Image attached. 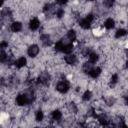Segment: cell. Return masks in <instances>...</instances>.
Segmentation results:
<instances>
[{
    "instance_id": "obj_1",
    "label": "cell",
    "mask_w": 128,
    "mask_h": 128,
    "mask_svg": "<svg viewBox=\"0 0 128 128\" xmlns=\"http://www.w3.org/2000/svg\"><path fill=\"white\" fill-rule=\"evenodd\" d=\"M16 102H17L18 105L22 106V105H26L27 103H29V102H31V101H30V98H29L27 95L20 94V95L17 96V98H16Z\"/></svg>"
},
{
    "instance_id": "obj_24",
    "label": "cell",
    "mask_w": 128,
    "mask_h": 128,
    "mask_svg": "<svg viewBox=\"0 0 128 128\" xmlns=\"http://www.w3.org/2000/svg\"><path fill=\"white\" fill-rule=\"evenodd\" d=\"M117 80H118V75H117V74L112 75V77H111V82L114 84V83H116V82H117Z\"/></svg>"
},
{
    "instance_id": "obj_5",
    "label": "cell",
    "mask_w": 128,
    "mask_h": 128,
    "mask_svg": "<svg viewBox=\"0 0 128 128\" xmlns=\"http://www.w3.org/2000/svg\"><path fill=\"white\" fill-rule=\"evenodd\" d=\"M39 24H40V23H39V20H38L37 18H33V19L30 21L29 27H30L31 30H36V29H38Z\"/></svg>"
},
{
    "instance_id": "obj_9",
    "label": "cell",
    "mask_w": 128,
    "mask_h": 128,
    "mask_svg": "<svg viewBox=\"0 0 128 128\" xmlns=\"http://www.w3.org/2000/svg\"><path fill=\"white\" fill-rule=\"evenodd\" d=\"M26 58H24V57H20L16 62H15V65H16V67L17 68H21V67H23V66H25L26 65Z\"/></svg>"
},
{
    "instance_id": "obj_17",
    "label": "cell",
    "mask_w": 128,
    "mask_h": 128,
    "mask_svg": "<svg viewBox=\"0 0 128 128\" xmlns=\"http://www.w3.org/2000/svg\"><path fill=\"white\" fill-rule=\"evenodd\" d=\"M89 60H90V62L95 63L98 60V55L96 53H90L89 54Z\"/></svg>"
},
{
    "instance_id": "obj_23",
    "label": "cell",
    "mask_w": 128,
    "mask_h": 128,
    "mask_svg": "<svg viewBox=\"0 0 128 128\" xmlns=\"http://www.w3.org/2000/svg\"><path fill=\"white\" fill-rule=\"evenodd\" d=\"M6 58H7V55H6V53L2 50V51H1V55H0V61H1V62H4Z\"/></svg>"
},
{
    "instance_id": "obj_19",
    "label": "cell",
    "mask_w": 128,
    "mask_h": 128,
    "mask_svg": "<svg viewBox=\"0 0 128 128\" xmlns=\"http://www.w3.org/2000/svg\"><path fill=\"white\" fill-rule=\"evenodd\" d=\"M63 47H64V43H63L62 41L57 42L56 45H55V48H56L57 51H62V50H63Z\"/></svg>"
},
{
    "instance_id": "obj_25",
    "label": "cell",
    "mask_w": 128,
    "mask_h": 128,
    "mask_svg": "<svg viewBox=\"0 0 128 128\" xmlns=\"http://www.w3.org/2000/svg\"><path fill=\"white\" fill-rule=\"evenodd\" d=\"M56 14H57V16L60 18V17H62L63 16V14H64V11H63V9H58L57 10V12H56Z\"/></svg>"
},
{
    "instance_id": "obj_18",
    "label": "cell",
    "mask_w": 128,
    "mask_h": 128,
    "mask_svg": "<svg viewBox=\"0 0 128 128\" xmlns=\"http://www.w3.org/2000/svg\"><path fill=\"white\" fill-rule=\"evenodd\" d=\"M124 35H126V31H125L124 29H119V30H117V32H116V34H115L116 38L122 37V36H124Z\"/></svg>"
},
{
    "instance_id": "obj_3",
    "label": "cell",
    "mask_w": 128,
    "mask_h": 128,
    "mask_svg": "<svg viewBox=\"0 0 128 128\" xmlns=\"http://www.w3.org/2000/svg\"><path fill=\"white\" fill-rule=\"evenodd\" d=\"M28 55L31 56V57H35L38 53H39V48L37 45H31L29 48H28Z\"/></svg>"
},
{
    "instance_id": "obj_12",
    "label": "cell",
    "mask_w": 128,
    "mask_h": 128,
    "mask_svg": "<svg viewBox=\"0 0 128 128\" xmlns=\"http://www.w3.org/2000/svg\"><path fill=\"white\" fill-rule=\"evenodd\" d=\"M40 39H41V41H42V43H43L44 45H48V44L50 43V37H49V35H47V34L41 35Z\"/></svg>"
},
{
    "instance_id": "obj_30",
    "label": "cell",
    "mask_w": 128,
    "mask_h": 128,
    "mask_svg": "<svg viewBox=\"0 0 128 128\" xmlns=\"http://www.w3.org/2000/svg\"><path fill=\"white\" fill-rule=\"evenodd\" d=\"M127 101H128V99H127Z\"/></svg>"
},
{
    "instance_id": "obj_8",
    "label": "cell",
    "mask_w": 128,
    "mask_h": 128,
    "mask_svg": "<svg viewBox=\"0 0 128 128\" xmlns=\"http://www.w3.org/2000/svg\"><path fill=\"white\" fill-rule=\"evenodd\" d=\"M76 56L75 55H71V54H69L68 56H66L65 57V61L68 63V64H70V65H73V64H75L76 63Z\"/></svg>"
},
{
    "instance_id": "obj_11",
    "label": "cell",
    "mask_w": 128,
    "mask_h": 128,
    "mask_svg": "<svg viewBox=\"0 0 128 128\" xmlns=\"http://www.w3.org/2000/svg\"><path fill=\"white\" fill-rule=\"evenodd\" d=\"M105 27L107 28V29H112L113 27H114V20L113 19H111V18H108L106 21H105Z\"/></svg>"
},
{
    "instance_id": "obj_7",
    "label": "cell",
    "mask_w": 128,
    "mask_h": 128,
    "mask_svg": "<svg viewBox=\"0 0 128 128\" xmlns=\"http://www.w3.org/2000/svg\"><path fill=\"white\" fill-rule=\"evenodd\" d=\"M91 22H92V21H90L88 18L82 19V20L80 21V26H81L82 28H84V29H88V28L90 27V24H91Z\"/></svg>"
},
{
    "instance_id": "obj_26",
    "label": "cell",
    "mask_w": 128,
    "mask_h": 128,
    "mask_svg": "<svg viewBox=\"0 0 128 128\" xmlns=\"http://www.w3.org/2000/svg\"><path fill=\"white\" fill-rule=\"evenodd\" d=\"M67 1H68V0H56V2H57L58 4H60V5H63V4H65V3H67Z\"/></svg>"
},
{
    "instance_id": "obj_10",
    "label": "cell",
    "mask_w": 128,
    "mask_h": 128,
    "mask_svg": "<svg viewBox=\"0 0 128 128\" xmlns=\"http://www.w3.org/2000/svg\"><path fill=\"white\" fill-rule=\"evenodd\" d=\"M21 28H22V25H21L20 22H14L11 25V30L13 32H18V31L21 30Z\"/></svg>"
},
{
    "instance_id": "obj_16",
    "label": "cell",
    "mask_w": 128,
    "mask_h": 128,
    "mask_svg": "<svg viewBox=\"0 0 128 128\" xmlns=\"http://www.w3.org/2000/svg\"><path fill=\"white\" fill-rule=\"evenodd\" d=\"M98 119H99V121H100V123H101L102 125H108L109 120L107 119V117H106V116L101 115V116H99V117H98Z\"/></svg>"
},
{
    "instance_id": "obj_14",
    "label": "cell",
    "mask_w": 128,
    "mask_h": 128,
    "mask_svg": "<svg viewBox=\"0 0 128 128\" xmlns=\"http://www.w3.org/2000/svg\"><path fill=\"white\" fill-rule=\"evenodd\" d=\"M67 38L72 42V41H74L75 39H76V34H75V32L73 31V30H70L69 32H68V34H67Z\"/></svg>"
},
{
    "instance_id": "obj_15",
    "label": "cell",
    "mask_w": 128,
    "mask_h": 128,
    "mask_svg": "<svg viewBox=\"0 0 128 128\" xmlns=\"http://www.w3.org/2000/svg\"><path fill=\"white\" fill-rule=\"evenodd\" d=\"M91 69H92V62H87V63H85L84 64V66H83V70L86 72V73H89L90 71H91Z\"/></svg>"
},
{
    "instance_id": "obj_22",
    "label": "cell",
    "mask_w": 128,
    "mask_h": 128,
    "mask_svg": "<svg viewBox=\"0 0 128 128\" xmlns=\"http://www.w3.org/2000/svg\"><path fill=\"white\" fill-rule=\"evenodd\" d=\"M83 100H85V101H87V100H89L90 98H91V92L90 91H86L84 94H83Z\"/></svg>"
},
{
    "instance_id": "obj_6",
    "label": "cell",
    "mask_w": 128,
    "mask_h": 128,
    "mask_svg": "<svg viewBox=\"0 0 128 128\" xmlns=\"http://www.w3.org/2000/svg\"><path fill=\"white\" fill-rule=\"evenodd\" d=\"M101 73V69L99 67H96V68H92L91 71L89 72V75L92 77V78H97Z\"/></svg>"
},
{
    "instance_id": "obj_27",
    "label": "cell",
    "mask_w": 128,
    "mask_h": 128,
    "mask_svg": "<svg viewBox=\"0 0 128 128\" xmlns=\"http://www.w3.org/2000/svg\"><path fill=\"white\" fill-rule=\"evenodd\" d=\"M7 46H8V44H7L6 42H4V41H3V42H1V44H0V47H1L2 49H3V48H5V47H7Z\"/></svg>"
},
{
    "instance_id": "obj_4",
    "label": "cell",
    "mask_w": 128,
    "mask_h": 128,
    "mask_svg": "<svg viewBox=\"0 0 128 128\" xmlns=\"http://www.w3.org/2000/svg\"><path fill=\"white\" fill-rule=\"evenodd\" d=\"M49 79H50V76H49V74H47V73H43L42 75H40L39 76V78H38V82H40V83H42V84H48V82H49Z\"/></svg>"
},
{
    "instance_id": "obj_13",
    "label": "cell",
    "mask_w": 128,
    "mask_h": 128,
    "mask_svg": "<svg viewBox=\"0 0 128 128\" xmlns=\"http://www.w3.org/2000/svg\"><path fill=\"white\" fill-rule=\"evenodd\" d=\"M61 117H62V114L59 110H55L52 112V118L54 120H59V119H61Z\"/></svg>"
},
{
    "instance_id": "obj_20",
    "label": "cell",
    "mask_w": 128,
    "mask_h": 128,
    "mask_svg": "<svg viewBox=\"0 0 128 128\" xmlns=\"http://www.w3.org/2000/svg\"><path fill=\"white\" fill-rule=\"evenodd\" d=\"M43 117H44L43 112H41V111H37V112H36V116H35L36 121H41V120L43 119Z\"/></svg>"
},
{
    "instance_id": "obj_21",
    "label": "cell",
    "mask_w": 128,
    "mask_h": 128,
    "mask_svg": "<svg viewBox=\"0 0 128 128\" xmlns=\"http://www.w3.org/2000/svg\"><path fill=\"white\" fill-rule=\"evenodd\" d=\"M103 4L106 7H112V5L114 4V0H103Z\"/></svg>"
},
{
    "instance_id": "obj_2",
    "label": "cell",
    "mask_w": 128,
    "mask_h": 128,
    "mask_svg": "<svg viewBox=\"0 0 128 128\" xmlns=\"http://www.w3.org/2000/svg\"><path fill=\"white\" fill-rule=\"evenodd\" d=\"M57 90L61 93H66L69 90V84L67 81H60L57 84Z\"/></svg>"
},
{
    "instance_id": "obj_28",
    "label": "cell",
    "mask_w": 128,
    "mask_h": 128,
    "mask_svg": "<svg viewBox=\"0 0 128 128\" xmlns=\"http://www.w3.org/2000/svg\"><path fill=\"white\" fill-rule=\"evenodd\" d=\"M126 67L128 68V61H127V63H126Z\"/></svg>"
},
{
    "instance_id": "obj_29",
    "label": "cell",
    "mask_w": 128,
    "mask_h": 128,
    "mask_svg": "<svg viewBox=\"0 0 128 128\" xmlns=\"http://www.w3.org/2000/svg\"><path fill=\"white\" fill-rule=\"evenodd\" d=\"M1 1H2V3H3V2H4V1H5V0H1Z\"/></svg>"
}]
</instances>
